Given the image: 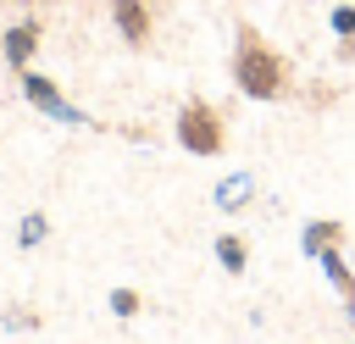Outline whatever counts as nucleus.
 Returning <instances> with one entry per match:
<instances>
[{
    "label": "nucleus",
    "mask_w": 355,
    "mask_h": 344,
    "mask_svg": "<svg viewBox=\"0 0 355 344\" xmlns=\"http://www.w3.org/2000/svg\"><path fill=\"white\" fill-rule=\"evenodd\" d=\"M216 255H222V266H227V272H244V261H250V250H244V239H239V233H222V239H216Z\"/></svg>",
    "instance_id": "nucleus-7"
},
{
    "label": "nucleus",
    "mask_w": 355,
    "mask_h": 344,
    "mask_svg": "<svg viewBox=\"0 0 355 344\" xmlns=\"http://www.w3.org/2000/svg\"><path fill=\"white\" fill-rule=\"evenodd\" d=\"M39 17H22V22H11L6 28V39H0V50H6V61H11V72H22L28 61H33V50H39Z\"/></svg>",
    "instance_id": "nucleus-4"
},
{
    "label": "nucleus",
    "mask_w": 355,
    "mask_h": 344,
    "mask_svg": "<svg viewBox=\"0 0 355 344\" xmlns=\"http://www.w3.org/2000/svg\"><path fill=\"white\" fill-rule=\"evenodd\" d=\"M233 89L244 100H288L294 94V61L255 22H239V33H233Z\"/></svg>",
    "instance_id": "nucleus-1"
},
{
    "label": "nucleus",
    "mask_w": 355,
    "mask_h": 344,
    "mask_svg": "<svg viewBox=\"0 0 355 344\" xmlns=\"http://www.w3.org/2000/svg\"><path fill=\"white\" fill-rule=\"evenodd\" d=\"M333 55L344 61V67H355V6H333Z\"/></svg>",
    "instance_id": "nucleus-6"
},
{
    "label": "nucleus",
    "mask_w": 355,
    "mask_h": 344,
    "mask_svg": "<svg viewBox=\"0 0 355 344\" xmlns=\"http://www.w3.org/2000/svg\"><path fill=\"white\" fill-rule=\"evenodd\" d=\"M150 6H155V11H166V6H172V0H150Z\"/></svg>",
    "instance_id": "nucleus-9"
},
{
    "label": "nucleus",
    "mask_w": 355,
    "mask_h": 344,
    "mask_svg": "<svg viewBox=\"0 0 355 344\" xmlns=\"http://www.w3.org/2000/svg\"><path fill=\"white\" fill-rule=\"evenodd\" d=\"M172 133H178V144H183L189 155H222V150H227V117H222L211 100H183Z\"/></svg>",
    "instance_id": "nucleus-2"
},
{
    "label": "nucleus",
    "mask_w": 355,
    "mask_h": 344,
    "mask_svg": "<svg viewBox=\"0 0 355 344\" xmlns=\"http://www.w3.org/2000/svg\"><path fill=\"white\" fill-rule=\"evenodd\" d=\"M155 22H161V11L150 0H111V28L122 33L128 50H150L155 44Z\"/></svg>",
    "instance_id": "nucleus-3"
},
{
    "label": "nucleus",
    "mask_w": 355,
    "mask_h": 344,
    "mask_svg": "<svg viewBox=\"0 0 355 344\" xmlns=\"http://www.w3.org/2000/svg\"><path fill=\"white\" fill-rule=\"evenodd\" d=\"M39 6H61V0H39Z\"/></svg>",
    "instance_id": "nucleus-10"
},
{
    "label": "nucleus",
    "mask_w": 355,
    "mask_h": 344,
    "mask_svg": "<svg viewBox=\"0 0 355 344\" xmlns=\"http://www.w3.org/2000/svg\"><path fill=\"white\" fill-rule=\"evenodd\" d=\"M111 305H116L122 316H133V311H139V294H133V289H116V294H111Z\"/></svg>",
    "instance_id": "nucleus-8"
},
{
    "label": "nucleus",
    "mask_w": 355,
    "mask_h": 344,
    "mask_svg": "<svg viewBox=\"0 0 355 344\" xmlns=\"http://www.w3.org/2000/svg\"><path fill=\"white\" fill-rule=\"evenodd\" d=\"M17 78H22V94H28V100H39L50 117H78V111H72V105H67V100H61V94H55V89H50V83L33 72V67H22Z\"/></svg>",
    "instance_id": "nucleus-5"
}]
</instances>
